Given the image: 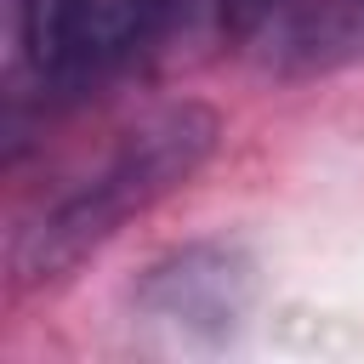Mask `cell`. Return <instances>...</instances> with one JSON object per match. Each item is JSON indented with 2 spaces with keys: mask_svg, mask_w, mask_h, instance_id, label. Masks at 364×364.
<instances>
[{
  "mask_svg": "<svg viewBox=\"0 0 364 364\" xmlns=\"http://www.w3.org/2000/svg\"><path fill=\"white\" fill-rule=\"evenodd\" d=\"M216 114L199 102H176L148 114L119 136V148L80 176L68 193H57L28 228L11 239V273L17 284H46L68 273L80 256H91L102 239H114L131 216L159 205L171 188H182L216 148Z\"/></svg>",
  "mask_w": 364,
  "mask_h": 364,
  "instance_id": "cell-1",
  "label": "cell"
},
{
  "mask_svg": "<svg viewBox=\"0 0 364 364\" xmlns=\"http://www.w3.org/2000/svg\"><path fill=\"white\" fill-rule=\"evenodd\" d=\"M279 6H284V0H176L171 28L188 23V28H199L205 40H228V46H239V40H256V34L273 23Z\"/></svg>",
  "mask_w": 364,
  "mask_h": 364,
  "instance_id": "cell-4",
  "label": "cell"
},
{
  "mask_svg": "<svg viewBox=\"0 0 364 364\" xmlns=\"http://www.w3.org/2000/svg\"><path fill=\"white\" fill-rule=\"evenodd\" d=\"M176 17V0H23L17 46L46 97H80L131 68Z\"/></svg>",
  "mask_w": 364,
  "mask_h": 364,
  "instance_id": "cell-2",
  "label": "cell"
},
{
  "mask_svg": "<svg viewBox=\"0 0 364 364\" xmlns=\"http://www.w3.org/2000/svg\"><path fill=\"white\" fill-rule=\"evenodd\" d=\"M279 74H336L364 63V0H284L256 34Z\"/></svg>",
  "mask_w": 364,
  "mask_h": 364,
  "instance_id": "cell-3",
  "label": "cell"
}]
</instances>
